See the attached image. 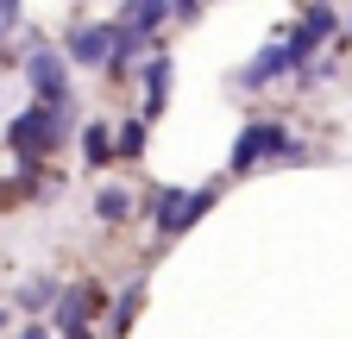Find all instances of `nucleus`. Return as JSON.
<instances>
[{
	"label": "nucleus",
	"instance_id": "2eb2a0df",
	"mask_svg": "<svg viewBox=\"0 0 352 339\" xmlns=\"http://www.w3.org/2000/svg\"><path fill=\"white\" fill-rule=\"evenodd\" d=\"M19 339H44V327H25V333H19Z\"/></svg>",
	"mask_w": 352,
	"mask_h": 339
},
{
	"label": "nucleus",
	"instance_id": "39448f33",
	"mask_svg": "<svg viewBox=\"0 0 352 339\" xmlns=\"http://www.w3.org/2000/svg\"><path fill=\"white\" fill-rule=\"evenodd\" d=\"M25 75H32V89L51 101V107H63L69 82H63V57H57V51H32V57H25Z\"/></svg>",
	"mask_w": 352,
	"mask_h": 339
},
{
	"label": "nucleus",
	"instance_id": "4468645a",
	"mask_svg": "<svg viewBox=\"0 0 352 339\" xmlns=\"http://www.w3.org/2000/svg\"><path fill=\"white\" fill-rule=\"evenodd\" d=\"M13 13H19V7H0V25H13Z\"/></svg>",
	"mask_w": 352,
	"mask_h": 339
},
{
	"label": "nucleus",
	"instance_id": "423d86ee",
	"mask_svg": "<svg viewBox=\"0 0 352 339\" xmlns=\"http://www.w3.org/2000/svg\"><path fill=\"white\" fill-rule=\"evenodd\" d=\"M88 308H95V289H69L63 302H57V327L69 339H88Z\"/></svg>",
	"mask_w": 352,
	"mask_h": 339
},
{
	"label": "nucleus",
	"instance_id": "ddd939ff",
	"mask_svg": "<svg viewBox=\"0 0 352 339\" xmlns=\"http://www.w3.org/2000/svg\"><path fill=\"white\" fill-rule=\"evenodd\" d=\"M95 207H101V214H107V220H120V214H126V195H120V189H107V195H101Z\"/></svg>",
	"mask_w": 352,
	"mask_h": 339
},
{
	"label": "nucleus",
	"instance_id": "20e7f679",
	"mask_svg": "<svg viewBox=\"0 0 352 339\" xmlns=\"http://www.w3.org/2000/svg\"><path fill=\"white\" fill-rule=\"evenodd\" d=\"M57 126H63L57 107H32V113L13 119V145H19L25 157H32V151H51V145H57Z\"/></svg>",
	"mask_w": 352,
	"mask_h": 339
},
{
	"label": "nucleus",
	"instance_id": "1a4fd4ad",
	"mask_svg": "<svg viewBox=\"0 0 352 339\" xmlns=\"http://www.w3.org/2000/svg\"><path fill=\"white\" fill-rule=\"evenodd\" d=\"M296 57H289V45H271V51H264L252 69H245V89H264V82H271V75H283Z\"/></svg>",
	"mask_w": 352,
	"mask_h": 339
},
{
	"label": "nucleus",
	"instance_id": "7ed1b4c3",
	"mask_svg": "<svg viewBox=\"0 0 352 339\" xmlns=\"http://www.w3.org/2000/svg\"><path fill=\"white\" fill-rule=\"evenodd\" d=\"M69 57L76 63H95V69L113 63L120 57V25H76L69 32Z\"/></svg>",
	"mask_w": 352,
	"mask_h": 339
},
{
	"label": "nucleus",
	"instance_id": "f8f14e48",
	"mask_svg": "<svg viewBox=\"0 0 352 339\" xmlns=\"http://www.w3.org/2000/svg\"><path fill=\"white\" fill-rule=\"evenodd\" d=\"M139 145H145V126H139V119H132V126H120V151L132 157V151H139Z\"/></svg>",
	"mask_w": 352,
	"mask_h": 339
},
{
	"label": "nucleus",
	"instance_id": "6e6552de",
	"mask_svg": "<svg viewBox=\"0 0 352 339\" xmlns=\"http://www.w3.org/2000/svg\"><path fill=\"white\" fill-rule=\"evenodd\" d=\"M170 101V57H151L145 63V113H164Z\"/></svg>",
	"mask_w": 352,
	"mask_h": 339
},
{
	"label": "nucleus",
	"instance_id": "f03ea898",
	"mask_svg": "<svg viewBox=\"0 0 352 339\" xmlns=\"http://www.w3.org/2000/svg\"><path fill=\"white\" fill-rule=\"evenodd\" d=\"M208 207H214V189H201V195L157 189V233H189V220H201Z\"/></svg>",
	"mask_w": 352,
	"mask_h": 339
},
{
	"label": "nucleus",
	"instance_id": "9b49d317",
	"mask_svg": "<svg viewBox=\"0 0 352 339\" xmlns=\"http://www.w3.org/2000/svg\"><path fill=\"white\" fill-rule=\"evenodd\" d=\"M51 295H57V283H44V277H32V283L19 289V302H25V308H44V302H51Z\"/></svg>",
	"mask_w": 352,
	"mask_h": 339
},
{
	"label": "nucleus",
	"instance_id": "f257e3e1",
	"mask_svg": "<svg viewBox=\"0 0 352 339\" xmlns=\"http://www.w3.org/2000/svg\"><path fill=\"white\" fill-rule=\"evenodd\" d=\"M258 157H296V145H289V132L277 119H258V126H245L239 132V145H233V170H252Z\"/></svg>",
	"mask_w": 352,
	"mask_h": 339
},
{
	"label": "nucleus",
	"instance_id": "0eeeda50",
	"mask_svg": "<svg viewBox=\"0 0 352 339\" xmlns=\"http://www.w3.org/2000/svg\"><path fill=\"white\" fill-rule=\"evenodd\" d=\"M327 25H333V13H327V7H308V13H302V25H296V38H289V57L302 63V57L327 38Z\"/></svg>",
	"mask_w": 352,
	"mask_h": 339
},
{
	"label": "nucleus",
	"instance_id": "9d476101",
	"mask_svg": "<svg viewBox=\"0 0 352 339\" xmlns=\"http://www.w3.org/2000/svg\"><path fill=\"white\" fill-rule=\"evenodd\" d=\"M82 151H88V163H107V157H113L120 145L107 139V126H88V139H82Z\"/></svg>",
	"mask_w": 352,
	"mask_h": 339
}]
</instances>
